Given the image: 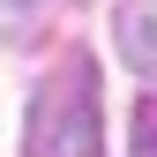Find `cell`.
<instances>
[{
  "label": "cell",
  "instance_id": "cell-1",
  "mask_svg": "<svg viewBox=\"0 0 157 157\" xmlns=\"http://www.w3.org/2000/svg\"><path fill=\"white\" fill-rule=\"evenodd\" d=\"M105 150V120H97V67L75 60L37 90L30 105V157H97Z\"/></svg>",
  "mask_w": 157,
  "mask_h": 157
},
{
  "label": "cell",
  "instance_id": "cell-2",
  "mask_svg": "<svg viewBox=\"0 0 157 157\" xmlns=\"http://www.w3.org/2000/svg\"><path fill=\"white\" fill-rule=\"evenodd\" d=\"M112 45H120V60L135 75L157 82V0H120L112 8Z\"/></svg>",
  "mask_w": 157,
  "mask_h": 157
},
{
  "label": "cell",
  "instance_id": "cell-3",
  "mask_svg": "<svg viewBox=\"0 0 157 157\" xmlns=\"http://www.w3.org/2000/svg\"><path fill=\"white\" fill-rule=\"evenodd\" d=\"M52 8H60V0H0V37H8V45H30Z\"/></svg>",
  "mask_w": 157,
  "mask_h": 157
},
{
  "label": "cell",
  "instance_id": "cell-4",
  "mask_svg": "<svg viewBox=\"0 0 157 157\" xmlns=\"http://www.w3.org/2000/svg\"><path fill=\"white\" fill-rule=\"evenodd\" d=\"M135 157H157V97H142L135 112Z\"/></svg>",
  "mask_w": 157,
  "mask_h": 157
}]
</instances>
